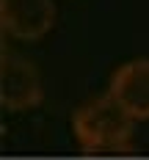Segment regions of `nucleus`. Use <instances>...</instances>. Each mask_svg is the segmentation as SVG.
Listing matches in <instances>:
<instances>
[{"mask_svg":"<svg viewBox=\"0 0 149 160\" xmlns=\"http://www.w3.org/2000/svg\"><path fill=\"white\" fill-rule=\"evenodd\" d=\"M135 119L111 94L83 102L72 113V135L86 155H122L130 152Z\"/></svg>","mask_w":149,"mask_h":160,"instance_id":"obj_1","label":"nucleus"},{"mask_svg":"<svg viewBox=\"0 0 149 160\" xmlns=\"http://www.w3.org/2000/svg\"><path fill=\"white\" fill-rule=\"evenodd\" d=\"M44 88H42V75L33 61L25 55L3 50L0 58V102L6 111H31L42 102Z\"/></svg>","mask_w":149,"mask_h":160,"instance_id":"obj_2","label":"nucleus"},{"mask_svg":"<svg viewBox=\"0 0 149 160\" xmlns=\"http://www.w3.org/2000/svg\"><path fill=\"white\" fill-rule=\"evenodd\" d=\"M0 22L6 36L36 42L55 25V0H0Z\"/></svg>","mask_w":149,"mask_h":160,"instance_id":"obj_3","label":"nucleus"},{"mask_svg":"<svg viewBox=\"0 0 149 160\" xmlns=\"http://www.w3.org/2000/svg\"><path fill=\"white\" fill-rule=\"evenodd\" d=\"M108 94L135 122L149 119V58H135L119 66L111 78Z\"/></svg>","mask_w":149,"mask_h":160,"instance_id":"obj_4","label":"nucleus"}]
</instances>
